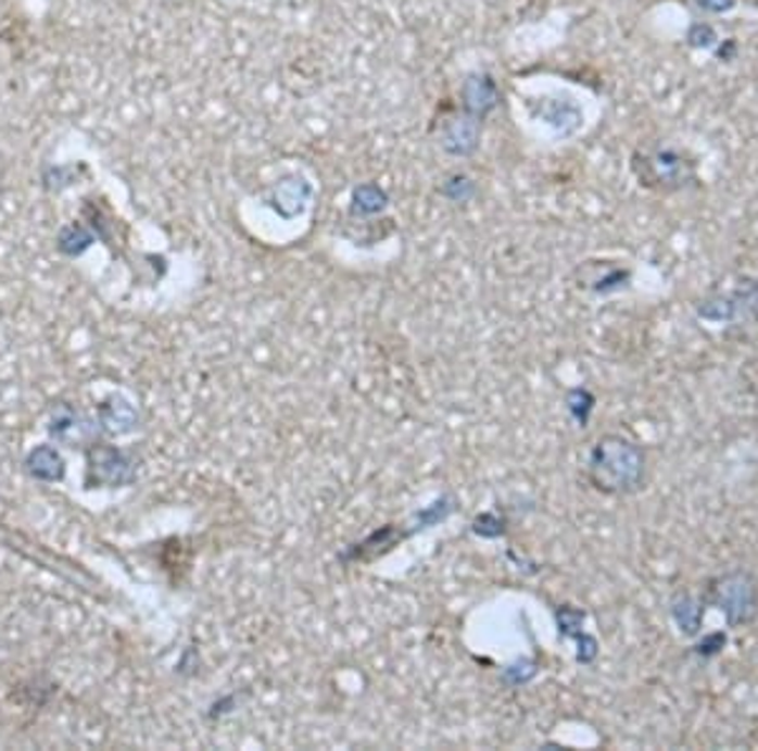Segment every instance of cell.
<instances>
[{
    "label": "cell",
    "mask_w": 758,
    "mask_h": 751,
    "mask_svg": "<svg viewBox=\"0 0 758 751\" xmlns=\"http://www.w3.org/2000/svg\"><path fill=\"white\" fill-rule=\"evenodd\" d=\"M458 97H460L463 112L470 114V117L485 122L501 107L504 91H501L498 82L493 79V74L481 72V68H478V72L466 74V79L460 82Z\"/></svg>",
    "instance_id": "5"
},
{
    "label": "cell",
    "mask_w": 758,
    "mask_h": 751,
    "mask_svg": "<svg viewBox=\"0 0 758 751\" xmlns=\"http://www.w3.org/2000/svg\"><path fill=\"white\" fill-rule=\"evenodd\" d=\"M698 314L710 322H729V324H751L758 322V281H741L736 289L729 293H718V297L703 301Z\"/></svg>",
    "instance_id": "4"
},
{
    "label": "cell",
    "mask_w": 758,
    "mask_h": 751,
    "mask_svg": "<svg viewBox=\"0 0 758 751\" xmlns=\"http://www.w3.org/2000/svg\"><path fill=\"white\" fill-rule=\"evenodd\" d=\"M744 3H748V5H754V8H756V11H758V0H744Z\"/></svg>",
    "instance_id": "17"
},
{
    "label": "cell",
    "mask_w": 758,
    "mask_h": 751,
    "mask_svg": "<svg viewBox=\"0 0 758 751\" xmlns=\"http://www.w3.org/2000/svg\"><path fill=\"white\" fill-rule=\"evenodd\" d=\"M716 41L718 34L710 23H695V26L687 30V43H691L693 49H710Z\"/></svg>",
    "instance_id": "14"
},
{
    "label": "cell",
    "mask_w": 758,
    "mask_h": 751,
    "mask_svg": "<svg viewBox=\"0 0 758 751\" xmlns=\"http://www.w3.org/2000/svg\"><path fill=\"white\" fill-rule=\"evenodd\" d=\"M736 3L738 0H695V5L708 13H729L731 8H736Z\"/></svg>",
    "instance_id": "16"
},
{
    "label": "cell",
    "mask_w": 758,
    "mask_h": 751,
    "mask_svg": "<svg viewBox=\"0 0 758 751\" xmlns=\"http://www.w3.org/2000/svg\"><path fill=\"white\" fill-rule=\"evenodd\" d=\"M481 135H483V122L470 117L466 112L453 114L443 122V129H440V147L451 154V158H473L481 147Z\"/></svg>",
    "instance_id": "7"
},
{
    "label": "cell",
    "mask_w": 758,
    "mask_h": 751,
    "mask_svg": "<svg viewBox=\"0 0 758 751\" xmlns=\"http://www.w3.org/2000/svg\"><path fill=\"white\" fill-rule=\"evenodd\" d=\"M632 274L628 268L615 266L609 261H586V268L582 274V286L590 291L597 293H609V291H620L630 284Z\"/></svg>",
    "instance_id": "8"
},
{
    "label": "cell",
    "mask_w": 758,
    "mask_h": 751,
    "mask_svg": "<svg viewBox=\"0 0 758 751\" xmlns=\"http://www.w3.org/2000/svg\"><path fill=\"white\" fill-rule=\"evenodd\" d=\"M630 170L637 177L640 188L657 192V196H675V192L700 188L695 154L670 142L637 147L630 158Z\"/></svg>",
    "instance_id": "2"
},
{
    "label": "cell",
    "mask_w": 758,
    "mask_h": 751,
    "mask_svg": "<svg viewBox=\"0 0 758 751\" xmlns=\"http://www.w3.org/2000/svg\"><path fill=\"white\" fill-rule=\"evenodd\" d=\"M670 615L678 630L693 638V635L700 633L703 617H706V602H703V598L695 600L691 592H675L670 600Z\"/></svg>",
    "instance_id": "9"
},
{
    "label": "cell",
    "mask_w": 758,
    "mask_h": 751,
    "mask_svg": "<svg viewBox=\"0 0 758 751\" xmlns=\"http://www.w3.org/2000/svg\"><path fill=\"white\" fill-rule=\"evenodd\" d=\"M89 246H91V234L89 230H84L79 223H74V226H68L59 234V249L68 255H79L84 249H89Z\"/></svg>",
    "instance_id": "12"
},
{
    "label": "cell",
    "mask_w": 758,
    "mask_h": 751,
    "mask_svg": "<svg viewBox=\"0 0 758 751\" xmlns=\"http://www.w3.org/2000/svg\"><path fill=\"white\" fill-rule=\"evenodd\" d=\"M529 112L533 120L544 122V125L552 127L556 135L561 137H574L577 132L584 127V112L579 110L574 99H567V97L531 99Z\"/></svg>",
    "instance_id": "6"
},
{
    "label": "cell",
    "mask_w": 758,
    "mask_h": 751,
    "mask_svg": "<svg viewBox=\"0 0 758 751\" xmlns=\"http://www.w3.org/2000/svg\"><path fill=\"white\" fill-rule=\"evenodd\" d=\"M723 648H725V635L713 633V635H708V638H703V642H698V646H695V653L703 655V658H710V655L721 653Z\"/></svg>",
    "instance_id": "15"
},
{
    "label": "cell",
    "mask_w": 758,
    "mask_h": 751,
    "mask_svg": "<svg viewBox=\"0 0 758 751\" xmlns=\"http://www.w3.org/2000/svg\"><path fill=\"white\" fill-rule=\"evenodd\" d=\"M390 198L387 192L375 183L357 185L352 192V215H377L382 213Z\"/></svg>",
    "instance_id": "10"
},
{
    "label": "cell",
    "mask_w": 758,
    "mask_h": 751,
    "mask_svg": "<svg viewBox=\"0 0 758 751\" xmlns=\"http://www.w3.org/2000/svg\"><path fill=\"white\" fill-rule=\"evenodd\" d=\"M438 192L445 200H451V203H468V200L478 196V185L473 177L466 173H451L443 180V185H440Z\"/></svg>",
    "instance_id": "11"
},
{
    "label": "cell",
    "mask_w": 758,
    "mask_h": 751,
    "mask_svg": "<svg viewBox=\"0 0 758 751\" xmlns=\"http://www.w3.org/2000/svg\"><path fill=\"white\" fill-rule=\"evenodd\" d=\"M647 455L642 446L620 433H607L594 440L586 455V478L592 489L605 497H632L645 489Z\"/></svg>",
    "instance_id": "1"
},
{
    "label": "cell",
    "mask_w": 758,
    "mask_h": 751,
    "mask_svg": "<svg viewBox=\"0 0 758 751\" xmlns=\"http://www.w3.org/2000/svg\"><path fill=\"white\" fill-rule=\"evenodd\" d=\"M703 602L725 617V625L738 630L758 617V579L748 569H729L708 579Z\"/></svg>",
    "instance_id": "3"
},
{
    "label": "cell",
    "mask_w": 758,
    "mask_h": 751,
    "mask_svg": "<svg viewBox=\"0 0 758 751\" xmlns=\"http://www.w3.org/2000/svg\"><path fill=\"white\" fill-rule=\"evenodd\" d=\"M567 408H569V413L577 417V423L586 425V421H590V415H592V408H594L592 392H586L584 387L569 390L567 392Z\"/></svg>",
    "instance_id": "13"
}]
</instances>
